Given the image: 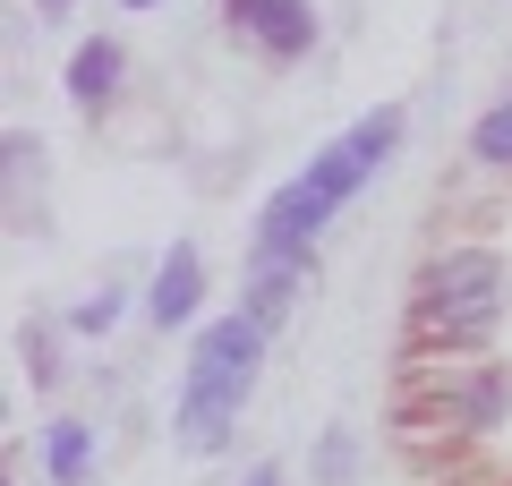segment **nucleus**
Returning <instances> with one entry per match:
<instances>
[{"mask_svg":"<svg viewBox=\"0 0 512 486\" xmlns=\"http://www.w3.org/2000/svg\"><path fill=\"white\" fill-rule=\"evenodd\" d=\"M359 188H367V162L333 137L325 154H316L291 188H274V205L256 214V265H308V239L325 231V222L342 214Z\"/></svg>","mask_w":512,"mask_h":486,"instance_id":"obj_1","label":"nucleus"},{"mask_svg":"<svg viewBox=\"0 0 512 486\" xmlns=\"http://www.w3.org/2000/svg\"><path fill=\"white\" fill-rule=\"evenodd\" d=\"M504 316V256L495 248H444L419 282V324L444 342H478Z\"/></svg>","mask_w":512,"mask_h":486,"instance_id":"obj_2","label":"nucleus"},{"mask_svg":"<svg viewBox=\"0 0 512 486\" xmlns=\"http://www.w3.org/2000/svg\"><path fill=\"white\" fill-rule=\"evenodd\" d=\"M256 350H265V324L256 316H222L197 333V359H188V393H248Z\"/></svg>","mask_w":512,"mask_h":486,"instance_id":"obj_3","label":"nucleus"},{"mask_svg":"<svg viewBox=\"0 0 512 486\" xmlns=\"http://www.w3.org/2000/svg\"><path fill=\"white\" fill-rule=\"evenodd\" d=\"M231 18H239V26H256V43H265V52H282V60L316 43L308 0H231Z\"/></svg>","mask_w":512,"mask_h":486,"instance_id":"obj_4","label":"nucleus"},{"mask_svg":"<svg viewBox=\"0 0 512 486\" xmlns=\"http://www.w3.org/2000/svg\"><path fill=\"white\" fill-rule=\"evenodd\" d=\"M197 290H205L197 248H171V256H163V273H154V299H146V316L171 333V324H188V316H197Z\"/></svg>","mask_w":512,"mask_h":486,"instance_id":"obj_5","label":"nucleus"},{"mask_svg":"<svg viewBox=\"0 0 512 486\" xmlns=\"http://www.w3.org/2000/svg\"><path fill=\"white\" fill-rule=\"evenodd\" d=\"M308 290V265H256V290H248V316L274 333L282 316H291V299Z\"/></svg>","mask_w":512,"mask_h":486,"instance_id":"obj_6","label":"nucleus"},{"mask_svg":"<svg viewBox=\"0 0 512 486\" xmlns=\"http://www.w3.org/2000/svg\"><path fill=\"white\" fill-rule=\"evenodd\" d=\"M111 86H120V43H103V35L77 43V52H69V94H77V103H103Z\"/></svg>","mask_w":512,"mask_h":486,"instance_id":"obj_7","label":"nucleus"},{"mask_svg":"<svg viewBox=\"0 0 512 486\" xmlns=\"http://www.w3.org/2000/svg\"><path fill=\"white\" fill-rule=\"evenodd\" d=\"M94 461V427H77V418H60V427H43V469H52V486H77Z\"/></svg>","mask_w":512,"mask_h":486,"instance_id":"obj_8","label":"nucleus"},{"mask_svg":"<svg viewBox=\"0 0 512 486\" xmlns=\"http://www.w3.org/2000/svg\"><path fill=\"white\" fill-rule=\"evenodd\" d=\"M470 154L487 162V171H512V94H504V103H495L487 120L470 128Z\"/></svg>","mask_w":512,"mask_h":486,"instance_id":"obj_9","label":"nucleus"},{"mask_svg":"<svg viewBox=\"0 0 512 486\" xmlns=\"http://www.w3.org/2000/svg\"><path fill=\"white\" fill-rule=\"evenodd\" d=\"M495 418H504V367H478V384L470 393H461V427H495Z\"/></svg>","mask_w":512,"mask_h":486,"instance_id":"obj_10","label":"nucleus"},{"mask_svg":"<svg viewBox=\"0 0 512 486\" xmlns=\"http://www.w3.org/2000/svg\"><path fill=\"white\" fill-rule=\"evenodd\" d=\"M111 316H120V290H94V299L77 307L69 324H77V333H111Z\"/></svg>","mask_w":512,"mask_h":486,"instance_id":"obj_11","label":"nucleus"},{"mask_svg":"<svg viewBox=\"0 0 512 486\" xmlns=\"http://www.w3.org/2000/svg\"><path fill=\"white\" fill-rule=\"evenodd\" d=\"M248 486H282V469H256V478H248Z\"/></svg>","mask_w":512,"mask_h":486,"instance_id":"obj_12","label":"nucleus"},{"mask_svg":"<svg viewBox=\"0 0 512 486\" xmlns=\"http://www.w3.org/2000/svg\"><path fill=\"white\" fill-rule=\"evenodd\" d=\"M120 9H154V0H120Z\"/></svg>","mask_w":512,"mask_h":486,"instance_id":"obj_13","label":"nucleus"}]
</instances>
